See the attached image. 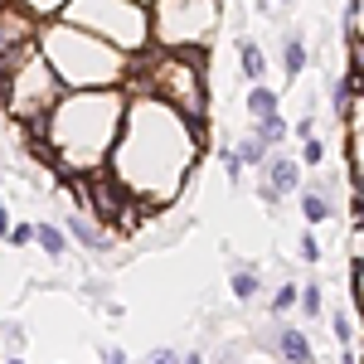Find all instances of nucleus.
<instances>
[{"label":"nucleus","mask_w":364,"mask_h":364,"mask_svg":"<svg viewBox=\"0 0 364 364\" xmlns=\"http://www.w3.org/2000/svg\"><path fill=\"white\" fill-rule=\"evenodd\" d=\"M219 29V0H151V44L204 49Z\"/></svg>","instance_id":"0eeeda50"},{"label":"nucleus","mask_w":364,"mask_h":364,"mask_svg":"<svg viewBox=\"0 0 364 364\" xmlns=\"http://www.w3.org/2000/svg\"><path fill=\"white\" fill-rule=\"evenodd\" d=\"M68 238H73V243H78L83 252H92V257L112 252V233H107V224H97V219H83V214H68Z\"/></svg>","instance_id":"9d476101"},{"label":"nucleus","mask_w":364,"mask_h":364,"mask_svg":"<svg viewBox=\"0 0 364 364\" xmlns=\"http://www.w3.org/2000/svg\"><path fill=\"white\" fill-rule=\"evenodd\" d=\"M127 97L117 87H73L44 117V141L68 175H92L112 161V146L127 122Z\"/></svg>","instance_id":"f03ea898"},{"label":"nucleus","mask_w":364,"mask_h":364,"mask_svg":"<svg viewBox=\"0 0 364 364\" xmlns=\"http://www.w3.org/2000/svg\"><path fill=\"white\" fill-rule=\"evenodd\" d=\"M277 5H287V0H277Z\"/></svg>","instance_id":"f704fd0d"},{"label":"nucleus","mask_w":364,"mask_h":364,"mask_svg":"<svg viewBox=\"0 0 364 364\" xmlns=\"http://www.w3.org/2000/svg\"><path fill=\"white\" fill-rule=\"evenodd\" d=\"M238 63H243V78L262 83V73H267V58H262V49H257V39H238Z\"/></svg>","instance_id":"2eb2a0df"},{"label":"nucleus","mask_w":364,"mask_h":364,"mask_svg":"<svg viewBox=\"0 0 364 364\" xmlns=\"http://www.w3.org/2000/svg\"><path fill=\"white\" fill-rule=\"evenodd\" d=\"M287 132H291V127H287V122H282V112H277V117H262V122H257V136L267 141V146H272V151H277L282 141H287Z\"/></svg>","instance_id":"6ab92c4d"},{"label":"nucleus","mask_w":364,"mask_h":364,"mask_svg":"<svg viewBox=\"0 0 364 364\" xmlns=\"http://www.w3.org/2000/svg\"><path fill=\"white\" fill-rule=\"evenodd\" d=\"M360 291H364V282H360Z\"/></svg>","instance_id":"c9c22d12"},{"label":"nucleus","mask_w":364,"mask_h":364,"mask_svg":"<svg viewBox=\"0 0 364 364\" xmlns=\"http://www.w3.org/2000/svg\"><path fill=\"white\" fill-rule=\"evenodd\" d=\"M180 364H204V355H199V350H185V360Z\"/></svg>","instance_id":"2f4dec72"},{"label":"nucleus","mask_w":364,"mask_h":364,"mask_svg":"<svg viewBox=\"0 0 364 364\" xmlns=\"http://www.w3.org/2000/svg\"><path fill=\"white\" fill-rule=\"evenodd\" d=\"M0 336H5V345H15V350L25 345V331H20L15 321H5V326H0Z\"/></svg>","instance_id":"c85d7f7f"},{"label":"nucleus","mask_w":364,"mask_h":364,"mask_svg":"<svg viewBox=\"0 0 364 364\" xmlns=\"http://www.w3.org/2000/svg\"><path fill=\"white\" fill-rule=\"evenodd\" d=\"M243 170H248V166H243V156H238V146H233V151H224V175L233 180V185L243 180Z\"/></svg>","instance_id":"b1692460"},{"label":"nucleus","mask_w":364,"mask_h":364,"mask_svg":"<svg viewBox=\"0 0 364 364\" xmlns=\"http://www.w3.org/2000/svg\"><path fill=\"white\" fill-rule=\"evenodd\" d=\"M29 15H58V10H68V0H20Z\"/></svg>","instance_id":"5701e85b"},{"label":"nucleus","mask_w":364,"mask_h":364,"mask_svg":"<svg viewBox=\"0 0 364 364\" xmlns=\"http://www.w3.org/2000/svg\"><path fill=\"white\" fill-rule=\"evenodd\" d=\"M228 287H233V296H238V301H252V296L262 291V272L248 267V262H238V267L228 272Z\"/></svg>","instance_id":"ddd939ff"},{"label":"nucleus","mask_w":364,"mask_h":364,"mask_svg":"<svg viewBox=\"0 0 364 364\" xmlns=\"http://www.w3.org/2000/svg\"><path fill=\"white\" fill-rule=\"evenodd\" d=\"M291 132H296V136L306 141V136H316V122H311V117L301 112V117H296V122H291Z\"/></svg>","instance_id":"c756f323"},{"label":"nucleus","mask_w":364,"mask_h":364,"mask_svg":"<svg viewBox=\"0 0 364 364\" xmlns=\"http://www.w3.org/2000/svg\"><path fill=\"white\" fill-rule=\"evenodd\" d=\"M185 360V355H180V350H170V345H161V350H151V355H146V364H180Z\"/></svg>","instance_id":"bb28decb"},{"label":"nucleus","mask_w":364,"mask_h":364,"mask_svg":"<svg viewBox=\"0 0 364 364\" xmlns=\"http://www.w3.org/2000/svg\"><path fill=\"white\" fill-rule=\"evenodd\" d=\"M63 20L102 34L122 54H141L151 44V5L141 0H68Z\"/></svg>","instance_id":"20e7f679"},{"label":"nucleus","mask_w":364,"mask_h":364,"mask_svg":"<svg viewBox=\"0 0 364 364\" xmlns=\"http://www.w3.org/2000/svg\"><path fill=\"white\" fill-rule=\"evenodd\" d=\"M301 166H311V170H316V166H326V146H321L316 136L301 141Z\"/></svg>","instance_id":"4be33fe9"},{"label":"nucleus","mask_w":364,"mask_h":364,"mask_svg":"<svg viewBox=\"0 0 364 364\" xmlns=\"http://www.w3.org/2000/svg\"><path fill=\"white\" fill-rule=\"evenodd\" d=\"M39 54L49 58L58 83L68 87H117L132 68V54H122L102 34L73 25V20H49L39 29Z\"/></svg>","instance_id":"7ed1b4c3"},{"label":"nucleus","mask_w":364,"mask_h":364,"mask_svg":"<svg viewBox=\"0 0 364 364\" xmlns=\"http://www.w3.org/2000/svg\"><path fill=\"white\" fill-rule=\"evenodd\" d=\"M195 151L199 136L190 132V117L175 112L161 97H151V92H136L132 107H127V122H122V136L112 146L107 175L141 204L146 199L166 204L190 180Z\"/></svg>","instance_id":"f257e3e1"},{"label":"nucleus","mask_w":364,"mask_h":364,"mask_svg":"<svg viewBox=\"0 0 364 364\" xmlns=\"http://www.w3.org/2000/svg\"><path fill=\"white\" fill-rule=\"evenodd\" d=\"M296 296H301V287H291V282H287V287H277V291H272V316H287V311H296Z\"/></svg>","instance_id":"aec40b11"},{"label":"nucleus","mask_w":364,"mask_h":364,"mask_svg":"<svg viewBox=\"0 0 364 364\" xmlns=\"http://www.w3.org/2000/svg\"><path fill=\"white\" fill-rule=\"evenodd\" d=\"M238 156H243V166H257V170H262V166H267V156H272V146L252 132V136L238 141Z\"/></svg>","instance_id":"a211bd4d"},{"label":"nucleus","mask_w":364,"mask_h":364,"mask_svg":"<svg viewBox=\"0 0 364 364\" xmlns=\"http://www.w3.org/2000/svg\"><path fill=\"white\" fill-rule=\"evenodd\" d=\"M296 306H301V316H306V321L326 316V296H321V282H316V277L301 282V296H296Z\"/></svg>","instance_id":"f3484780"},{"label":"nucleus","mask_w":364,"mask_h":364,"mask_svg":"<svg viewBox=\"0 0 364 364\" xmlns=\"http://www.w3.org/2000/svg\"><path fill=\"white\" fill-rule=\"evenodd\" d=\"M267 345H272V355H277L282 364H316V345H311L296 326H272L267 331Z\"/></svg>","instance_id":"1a4fd4ad"},{"label":"nucleus","mask_w":364,"mask_h":364,"mask_svg":"<svg viewBox=\"0 0 364 364\" xmlns=\"http://www.w3.org/2000/svg\"><path fill=\"white\" fill-rule=\"evenodd\" d=\"M262 190H272V195H277V204L287 195H301V161H296V156L272 151V156H267V166H262Z\"/></svg>","instance_id":"6e6552de"},{"label":"nucleus","mask_w":364,"mask_h":364,"mask_svg":"<svg viewBox=\"0 0 364 364\" xmlns=\"http://www.w3.org/2000/svg\"><path fill=\"white\" fill-rule=\"evenodd\" d=\"M141 5H151V0H141Z\"/></svg>","instance_id":"72a5a7b5"},{"label":"nucleus","mask_w":364,"mask_h":364,"mask_svg":"<svg viewBox=\"0 0 364 364\" xmlns=\"http://www.w3.org/2000/svg\"><path fill=\"white\" fill-rule=\"evenodd\" d=\"M248 112L262 122V117H277L282 112V102H277V92L272 87H262V83H252V92H248Z\"/></svg>","instance_id":"dca6fc26"},{"label":"nucleus","mask_w":364,"mask_h":364,"mask_svg":"<svg viewBox=\"0 0 364 364\" xmlns=\"http://www.w3.org/2000/svg\"><path fill=\"white\" fill-rule=\"evenodd\" d=\"M97 364H132V360H127L122 345H102V350H97Z\"/></svg>","instance_id":"a878e982"},{"label":"nucleus","mask_w":364,"mask_h":364,"mask_svg":"<svg viewBox=\"0 0 364 364\" xmlns=\"http://www.w3.org/2000/svg\"><path fill=\"white\" fill-rule=\"evenodd\" d=\"M136 92H151V97H161L170 102L175 112H185L190 122L204 117L209 107V92H204V68H199V58H185V54H161L146 63V78H141Z\"/></svg>","instance_id":"423d86ee"},{"label":"nucleus","mask_w":364,"mask_h":364,"mask_svg":"<svg viewBox=\"0 0 364 364\" xmlns=\"http://www.w3.org/2000/svg\"><path fill=\"white\" fill-rule=\"evenodd\" d=\"M5 243H10V248H29V243H34V224H15Z\"/></svg>","instance_id":"393cba45"},{"label":"nucleus","mask_w":364,"mask_h":364,"mask_svg":"<svg viewBox=\"0 0 364 364\" xmlns=\"http://www.w3.org/2000/svg\"><path fill=\"white\" fill-rule=\"evenodd\" d=\"M5 364H25V360H20V355H10V360H5Z\"/></svg>","instance_id":"473e14b6"},{"label":"nucleus","mask_w":364,"mask_h":364,"mask_svg":"<svg viewBox=\"0 0 364 364\" xmlns=\"http://www.w3.org/2000/svg\"><path fill=\"white\" fill-rule=\"evenodd\" d=\"M10 228H15L10 224V209H5V199H0V238H10Z\"/></svg>","instance_id":"7c9ffc66"},{"label":"nucleus","mask_w":364,"mask_h":364,"mask_svg":"<svg viewBox=\"0 0 364 364\" xmlns=\"http://www.w3.org/2000/svg\"><path fill=\"white\" fill-rule=\"evenodd\" d=\"M296 248H301V257H306V262H321V243H316L311 233H301V243H296Z\"/></svg>","instance_id":"cd10ccee"},{"label":"nucleus","mask_w":364,"mask_h":364,"mask_svg":"<svg viewBox=\"0 0 364 364\" xmlns=\"http://www.w3.org/2000/svg\"><path fill=\"white\" fill-rule=\"evenodd\" d=\"M34 243L58 262V257H68V243L73 238H68V228H58V224H34Z\"/></svg>","instance_id":"f8f14e48"},{"label":"nucleus","mask_w":364,"mask_h":364,"mask_svg":"<svg viewBox=\"0 0 364 364\" xmlns=\"http://www.w3.org/2000/svg\"><path fill=\"white\" fill-rule=\"evenodd\" d=\"M68 87L58 83V73L49 68V58L39 54H25L10 73H5V107L15 122H29V132L34 136H44V117L58 107V97H63Z\"/></svg>","instance_id":"39448f33"},{"label":"nucleus","mask_w":364,"mask_h":364,"mask_svg":"<svg viewBox=\"0 0 364 364\" xmlns=\"http://www.w3.org/2000/svg\"><path fill=\"white\" fill-rule=\"evenodd\" d=\"M282 68H287V78H301V68H306V44L296 29L282 34Z\"/></svg>","instance_id":"4468645a"},{"label":"nucleus","mask_w":364,"mask_h":364,"mask_svg":"<svg viewBox=\"0 0 364 364\" xmlns=\"http://www.w3.org/2000/svg\"><path fill=\"white\" fill-rule=\"evenodd\" d=\"M345 29H350V44H364V0H350Z\"/></svg>","instance_id":"412c9836"},{"label":"nucleus","mask_w":364,"mask_h":364,"mask_svg":"<svg viewBox=\"0 0 364 364\" xmlns=\"http://www.w3.org/2000/svg\"><path fill=\"white\" fill-rule=\"evenodd\" d=\"M301 214H306V224H326L336 214V199L326 195L321 185H311V190H301Z\"/></svg>","instance_id":"9b49d317"}]
</instances>
